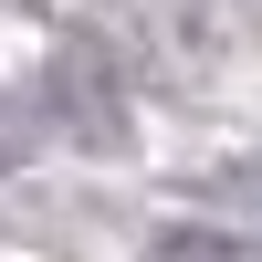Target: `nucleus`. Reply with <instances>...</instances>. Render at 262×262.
I'll list each match as a JSON object with an SVG mask.
<instances>
[{
	"label": "nucleus",
	"mask_w": 262,
	"mask_h": 262,
	"mask_svg": "<svg viewBox=\"0 0 262 262\" xmlns=\"http://www.w3.org/2000/svg\"><path fill=\"white\" fill-rule=\"evenodd\" d=\"M147 262H242L221 242V231H158V242H147Z\"/></svg>",
	"instance_id": "f257e3e1"
}]
</instances>
